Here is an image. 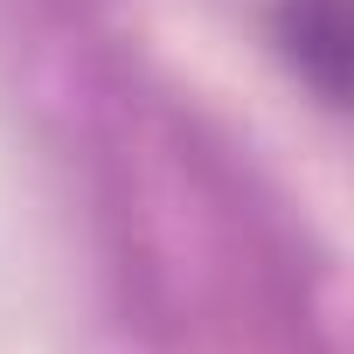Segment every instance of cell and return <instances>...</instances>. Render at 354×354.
Returning <instances> with one entry per match:
<instances>
[{
    "mask_svg": "<svg viewBox=\"0 0 354 354\" xmlns=\"http://www.w3.org/2000/svg\"><path fill=\"white\" fill-rule=\"evenodd\" d=\"M285 35H292L299 70L319 84V97H340V56H347L340 0H285Z\"/></svg>",
    "mask_w": 354,
    "mask_h": 354,
    "instance_id": "6da1fadb",
    "label": "cell"
}]
</instances>
